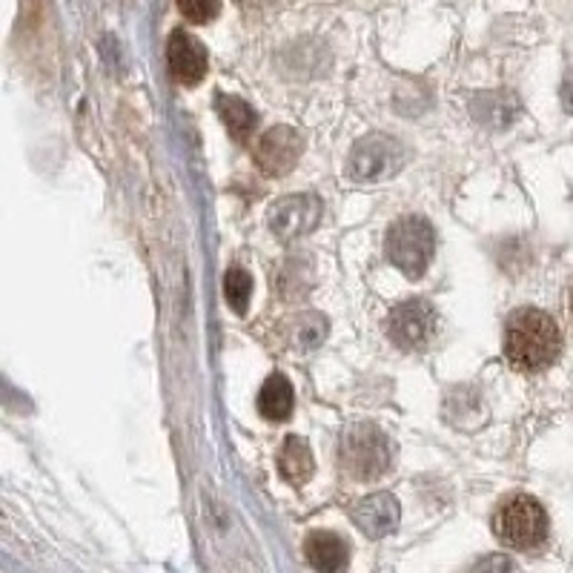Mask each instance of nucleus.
I'll return each mask as SVG.
<instances>
[{"mask_svg":"<svg viewBox=\"0 0 573 573\" xmlns=\"http://www.w3.org/2000/svg\"><path fill=\"white\" fill-rule=\"evenodd\" d=\"M562 330L560 324L542 310H516L505 328V355L507 362L522 373L551 368L560 359Z\"/></svg>","mask_w":573,"mask_h":573,"instance_id":"f257e3e1","label":"nucleus"},{"mask_svg":"<svg viewBox=\"0 0 573 573\" xmlns=\"http://www.w3.org/2000/svg\"><path fill=\"white\" fill-rule=\"evenodd\" d=\"M339 462L359 482H375L393 468V444L375 424H353L339 444Z\"/></svg>","mask_w":573,"mask_h":573,"instance_id":"f03ea898","label":"nucleus"},{"mask_svg":"<svg viewBox=\"0 0 573 573\" xmlns=\"http://www.w3.org/2000/svg\"><path fill=\"white\" fill-rule=\"evenodd\" d=\"M433 253H436V232H433L430 221L408 215L388 230L384 255L408 279H422L428 273L430 261H433Z\"/></svg>","mask_w":573,"mask_h":573,"instance_id":"7ed1b4c3","label":"nucleus"},{"mask_svg":"<svg viewBox=\"0 0 573 573\" xmlns=\"http://www.w3.org/2000/svg\"><path fill=\"white\" fill-rule=\"evenodd\" d=\"M493 531L505 545L531 551L547 540V513L533 496H513L499 507Z\"/></svg>","mask_w":573,"mask_h":573,"instance_id":"20e7f679","label":"nucleus"},{"mask_svg":"<svg viewBox=\"0 0 573 573\" xmlns=\"http://www.w3.org/2000/svg\"><path fill=\"white\" fill-rule=\"evenodd\" d=\"M384 328H388L390 342L399 350L419 353V350H428L430 342L436 339L439 319L436 310L430 308L428 301H404V304L390 310Z\"/></svg>","mask_w":573,"mask_h":573,"instance_id":"39448f33","label":"nucleus"},{"mask_svg":"<svg viewBox=\"0 0 573 573\" xmlns=\"http://www.w3.org/2000/svg\"><path fill=\"white\" fill-rule=\"evenodd\" d=\"M404 152L402 143L390 135H368L355 143L353 152H350L348 172L353 181H382L388 175H396L402 170Z\"/></svg>","mask_w":573,"mask_h":573,"instance_id":"423d86ee","label":"nucleus"},{"mask_svg":"<svg viewBox=\"0 0 573 573\" xmlns=\"http://www.w3.org/2000/svg\"><path fill=\"white\" fill-rule=\"evenodd\" d=\"M301 152H304V138L293 130V127H273L255 143V167L261 175L281 178L286 172H293L299 164Z\"/></svg>","mask_w":573,"mask_h":573,"instance_id":"0eeeda50","label":"nucleus"},{"mask_svg":"<svg viewBox=\"0 0 573 573\" xmlns=\"http://www.w3.org/2000/svg\"><path fill=\"white\" fill-rule=\"evenodd\" d=\"M321 221V199L313 192H301V195H286L270 207V230L281 241H293L308 235L319 227Z\"/></svg>","mask_w":573,"mask_h":573,"instance_id":"6e6552de","label":"nucleus"},{"mask_svg":"<svg viewBox=\"0 0 573 573\" xmlns=\"http://www.w3.org/2000/svg\"><path fill=\"white\" fill-rule=\"evenodd\" d=\"M167 67H170V76L175 78L181 87H195V83L204 81L207 67H210V58H207L204 43L195 38V34L184 32V29H175L167 41Z\"/></svg>","mask_w":573,"mask_h":573,"instance_id":"1a4fd4ad","label":"nucleus"},{"mask_svg":"<svg viewBox=\"0 0 573 573\" xmlns=\"http://www.w3.org/2000/svg\"><path fill=\"white\" fill-rule=\"evenodd\" d=\"M353 522L370 540H382L399 525V502L390 493H373V496L355 502Z\"/></svg>","mask_w":573,"mask_h":573,"instance_id":"9d476101","label":"nucleus"},{"mask_svg":"<svg viewBox=\"0 0 573 573\" xmlns=\"http://www.w3.org/2000/svg\"><path fill=\"white\" fill-rule=\"evenodd\" d=\"M522 112V103L513 92H479L471 101V115L487 130H505Z\"/></svg>","mask_w":573,"mask_h":573,"instance_id":"9b49d317","label":"nucleus"},{"mask_svg":"<svg viewBox=\"0 0 573 573\" xmlns=\"http://www.w3.org/2000/svg\"><path fill=\"white\" fill-rule=\"evenodd\" d=\"M304 556L319 573H339L348 565V545L335 533L315 531L304 542Z\"/></svg>","mask_w":573,"mask_h":573,"instance_id":"f8f14e48","label":"nucleus"},{"mask_svg":"<svg viewBox=\"0 0 573 573\" xmlns=\"http://www.w3.org/2000/svg\"><path fill=\"white\" fill-rule=\"evenodd\" d=\"M293 404H295V393H293V384L286 382V375L281 373L270 375L259 393L261 416L270 419V422H284V419L293 413Z\"/></svg>","mask_w":573,"mask_h":573,"instance_id":"ddd939ff","label":"nucleus"},{"mask_svg":"<svg viewBox=\"0 0 573 573\" xmlns=\"http://www.w3.org/2000/svg\"><path fill=\"white\" fill-rule=\"evenodd\" d=\"M279 471L290 485H304V482L313 476V453H310V444L304 442V439H284V448H281L279 453Z\"/></svg>","mask_w":573,"mask_h":573,"instance_id":"4468645a","label":"nucleus"},{"mask_svg":"<svg viewBox=\"0 0 573 573\" xmlns=\"http://www.w3.org/2000/svg\"><path fill=\"white\" fill-rule=\"evenodd\" d=\"M215 110H219L221 121H224L227 132H230L235 141H247L253 135L255 123H259V115L247 101L235 96H219L215 98Z\"/></svg>","mask_w":573,"mask_h":573,"instance_id":"2eb2a0df","label":"nucleus"},{"mask_svg":"<svg viewBox=\"0 0 573 573\" xmlns=\"http://www.w3.org/2000/svg\"><path fill=\"white\" fill-rule=\"evenodd\" d=\"M328 335V319L319 313H301L293 321V344L299 350H315Z\"/></svg>","mask_w":573,"mask_h":573,"instance_id":"dca6fc26","label":"nucleus"},{"mask_svg":"<svg viewBox=\"0 0 573 573\" xmlns=\"http://www.w3.org/2000/svg\"><path fill=\"white\" fill-rule=\"evenodd\" d=\"M224 295L235 313H244L250 295H253V275L241 270V267H230L224 275Z\"/></svg>","mask_w":573,"mask_h":573,"instance_id":"f3484780","label":"nucleus"},{"mask_svg":"<svg viewBox=\"0 0 573 573\" xmlns=\"http://www.w3.org/2000/svg\"><path fill=\"white\" fill-rule=\"evenodd\" d=\"M178 9L190 23H210L219 18L221 0H178Z\"/></svg>","mask_w":573,"mask_h":573,"instance_id":"a211bd4d","label":"nucleus"},{"mask_svg":"<svg viewBox=\"0 0 573 573\" xmlns=\"http://www.w3.org/2000/svg\"><path fill=\"white\" fill-rule=\"evenodd\" d=\"M507 571H511V562H507L505 556H487V560H482L476 567H473V573H507Z\"/></svg>","mask_w":573,"mask_h":573,"instance_id":"6ab92c4d","label":"nucleus"},{"mask_svg":"<svg viewBox=\"0 0 573 573\" xmlns=\"http://www.w3.org/2000/svg\"><path fill=\"white\" fill-rule=\"evenodd\" d=\"M562 107L573 115V78H567L565 87H562Z\"/></svg>","mask_w":573,"mask_h":573,"instance_id":"aec40b11","label":"nucleus"},{"mask_svg":"<svg viewBox=\"0 0 573 573\" xmlns=\"http://www.w3.org/2000/svg\"><path fill=\"white\" fill-rule=\"evenodd\" d=\"M241 3H244V7H267L270 0H241Z\"/></svg>","mask_w":573,"mask_h":573,"instance_id":"412c9836","label":"nucleus"},{"mask_svg":"<svg viewBox=\"0 0 573 573\" xmlns=\"http://www.w3.org/2000/svg\"><path fill=\"white\" fill-rule=\"evenodd\" d=\"M571 308H573V299H571Z\"/></svg>","mask_w":573,"mask_h":573,"instance_id":"4be33fe9","label":"nucleus"}]
</instances>
